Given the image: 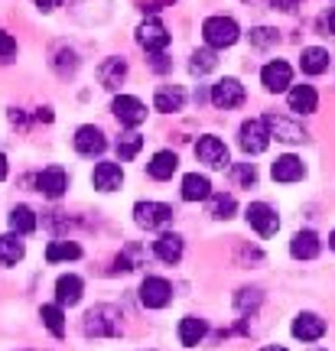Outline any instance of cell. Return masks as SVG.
Instances as JSON below:
<instances>
[{
  "label": "cell",
  "instance_id": "ffe728a7",
  "mask_svg": "<svg viewBox=\"0 0 335 351\" xmlns=\"http://www.w3.org/2000/svg\"><path fill=\"white\" fill-rule=\"evenodd\" d=\"M270 176H273V182H299L306 176V163L299 156H293V153H284V156L273 160Z\"/></svg>",
  "mask_w": 335,
  "mask_h": 351
},
{
  "label": "cell",
  "instance_id": "d4e9b609",
  "mask_svg": "<svg viewBox=\"0 0 335 351\" xmlns=\"http://www.w3.org/2000/svg\"><path fill=\"white\" fill-rule=\"evenodd\" d=\"M286 101H290V111H297V114H312L319 108V95H316L312 85H293Z\"/></svg>",
  "mask_w": 335,
  "mask_h": 351
},
{
  "label": "cell",
  "instance_id": "8fae6325",
  "mask_svg": "<svg viewBox=\"0 0 335 351\" xmlns=\"http://www.w3.org/2000/svg\"><path fill=\"white\" fill-rule=\"evenodd\" d=\"M137 43H140V49H147L150 56H160L166 46H170V33H166V26L160 20H143V23L137 26Z\"/></svg>",
  "mask_w": 335,
  "mask_h": 351
},
{
  "label": "cell",
  "instance_id": "7c38bea8",
  "mask_svg": "<svg viewBox=\"0 0 335 351\" xmlns=\"http://www.w3.org/2000/svg\"><path fill=\"white\" fill-rule=\"evenodd\" d=\"M36 189L52 202L62 199L65 192H69V173H65L62 166H46V169L36 176Z\"/></svg>",
  "mask_w": 335,
  "mask_h": 351
},
{
  "label": "cell",
  "instance_id": "52a82bcc",
  "mask_svg": "<svg viewBox=\"0 0 335 351\" xmlns=\"http://www.w3.org/2000/svg\"><path fill=\"white\" fill-rule=\"evenodd\" d=\"M140 302L147 309H166L173 302V283L163 276H143L140 283Z\"/></svg>",
  "mask_w": 335,
  "mask_h": 351
},
{
  "label": "cell",
  "instance_id": "7bdbcfd3",
  "mask_svg": "<svg viewBox=\"0 0 335 351\" xmlns=\"http://www.w3.org/2000/svg\"><path fill=\"white\" fill-rule=\"evenodd\" d=\"M329 247L335 251V228H332V234H329Z\"/></svg>",
  "mask_w": 335,
  "mask_h": 351
},
{
  "label": "cell",
  "instance_id": "ac0fdd59",
  "mask_svg": "<svg viewBox=\"0 0 335 351\" xmlns=\"http://www.w3.org/2000/svg\"><path fill=\"white\" fill-rule=\"evenodd\" d=\"M82 293H85V283H82V276L78 274H62L56 280V306H78L82 302Z\"/></svg>",
  "mask_w": 335,
  "mask_h": 351
},
{
  "label": "cell",
  "instance_id": "f546056e",
  "mask_svg": "<svg viewBox=\"0 0 335 351\" xmlns=\"http://www.w3.org/2000/svg\"><path fill=\"white\" fill-rule=\"evenodd\" d=\"M39 319H43V326L49 328L56 339H62V335H65V309H62V306H56V302L39 306Z\"/></svg>",
  "mask_w": 335,
  "mask_h": 351
},
{
  "label": "cell",
  "instance_id": "9a60e30c",
  "mask_svg": "<svg viewBox=\"0 0 335 351\" xmlns=\"http://www.w3.org/2000/svg\"><path fill=\"white\" fill-rule=\"evenodd\" d=\"M290 332H293L297 341H319L325 335V319L316 313H299L297 319H293Z\"/></svg>",
  "mask_w": 335,
  "mask_h": 351
},
{
  "label": "cell",
  "instance_id": "d6a6232c",
  "mask_svg": "<svg viewBox=\"0 0 335 351\" xmlns=\"http://www.w3.org/2000/svg\"><path fill=\"white\" fill-rule=\"evenodd\" d=\"M211 199V208H209V215L211 218H218V221H228V218H231V215H235V195H209Z\"/></svg>",
  "mask_w": 335,
  "mask_h": 351
},
{
  "label": "cell",
  "instance_id": "8992f818",
  "mask_svg": "<svg viewBox=\"0 0 335 351\" xmlns=\"http://www.w3.org/2000/svg\"><path fill=\"white\" fill-rule=\"evenodd\" d=\"M238 147L248 153V156H257V153L267 150V147H270V134H267L264 121H257V117L244 121L241 130H238Z\"/></svg>",
  "mask_w": 335,
  "mask_h": 351
},
{
  "label": "cell",
  "instance_id": "836d02e7",
  "mask_svg": "<svg viewBox=\"0 0 335 351\" xmlns=\"http://www.w3.org/2000/svg\"><path fill=\"white\" fill-rule=\"evenodd\" d=\"M215 65H218L215 49H196V52H192V62H189V69H192V75H205V72H211Z\"/></svg>",
  "mask_w": 335,
  "mask_h": 351
},
{
  "label": "cell",
  "instance_id": "4316f807",
  "mask_svg": "<svg viewBox=\"0 0 335 351\" xmlns=\"http://www.w3.org/2000/svg\"><path fill=\"white\" fill-rule=\"evenodd\" d=\"M26 257V244L20 234H0V267H16Z\"/></svg>",
  "mask_w": 335,
  "mask_h": 351
},
{
  "label": "cell",
  "instance_id": "8d00e7d4",
  "mask_svg": "<svg viewBox=\"0 0 335 351\" xmlns=\"http://www.w3.org/2000/svg\"><path fill=\"white\" fill-rule=\"evenodd\" d=\"M13 56H16V39L7 29H0V62H10Z\"/></svg>",
  "mask_w": 335,
  "mask_h": 351
},
{
  "label": "cell",
  "instance_id": "5b68a950",
  "mask_svg": "<svg viewBox=\"0 0 335 351\" xmlns=\"http://www.w3.org/2000/svg\"><path fill=\"white\" fill-rule=\"evenodd\" d=\"M196 160H199L202 166H209V169H224V166H231V156H228L224 140L215 137V134L199 137V143H196Z\"/></svg>",
  "mask_w": 335,
  "mask_h": 351
},
{
  "label": "cell",
  "instance_id": "ab89813d",
  "mask_svg": "<svg viewBox=\"0 0 335 351\" xmlns=\"http://www.w3.org/2000/svg\"><path fill=\"white\" fill-rule=\"evenodd\" d=\"M153 69H157V72H166V69H170V62H166V56H153Z\"/></svg>",
  "mask_w": 335,
  "mask_h": 351
},
{
  "label": "cell",
  "instance_id": "f35d334b",
  "mask_svg": "<svg viewBox=\"0 0 335 351\" xmlns=\"http://www.w3.org/2000/svg\"><path fill=\"white\" fill-rule=\"evenodd\" d=\"M33 7H36L39 13H52L62 7V0H33Z\"/></svg>",
  "mask_w": 335,
  "mask_h": 351
},
{
  "label": "cell",
  "instance_id": "603a6c76",
  "mask_svg": "<svg viewBox=\"0 0 335 351\" xmlns=\"http://www.w3.org/2000/svg\"><path fill=\"white\" fill-rule=\"evenodd\" d=\"M153 108L163 114H176L186 108V91L179 85H163L157 88V95H153Z\"/></svg>",
  "mask_w": 335,
  "mask_h": 351
},
{
  "label": "cell",
  "instance_id": "484cf974",
  "mask_svg": "<svg viewBox=\"0 0 335 351\" xmlns=\"http://www.w3.org/2000/svg\"><path fill=\"white\" fill-rule=\"evenodd\" d=\"M179 195H183V202H202V199H209V195H211L209 176H202V173L183 176V189H179Z\"/></svg>",
  "mask_w": 335,
  "mask_h": 351
},
{
  "label": "cell",
  "instance_id": "83f0119b",
  "mask_svg": "<svg viewBox=\"0 0 335 351\" xmlns=\"http://www.w3.org/2000/svg\"><path fill=\"white\" fill-rule=\"evenodd\" d=\"M98 78H101V85L108 88V91H117L121 82L127 78V62L124 59H104V62L98 65Z\"/></svg>",
  "mask_w": 335,
  "mask_h": 351
},
{
  "label": "cell",
  "instance_id": "6da1fadb",
  "mask_svg": "<svg viewBox=\"0 0 335 351\" xmlns=\"http://www.w3.org/2000/svg\"><path fill=\"white\" fill-rule=\"evenodd\" d=\"M202 39H205L209 49H228V46H235L238 39H241V26L231 16L218 13V16H209L202 23Z\"/></svg>",
  "mask_w": 335,
  "mask_h": 351
},
{
  "label": "cell",
  "instance_id": "e0dca14e",
  "mask_svg": "<svg viewBox=\"0 0 335 351\" xmlns=\"http://www.w3.org/2000/svg\"><path fill=\"white\" fill-rule=\"evenodd\" d=\"M319 251H323V241H319V234L316 231H297L293 238H290V257L293 261H316L319 257Z\"/></svg>",
  "mask_w": 335,
  "mask_h": 351
},
{
  "label": "cell",
  "instance_id": "7a4b0ae2",
  "mask_svg": "<svg viewBox=\"0 0 335 351\" xmlns=\"http://www.w3.org/2000/svg\"><path fill=\"white\" fill-rule=\"evenodd\" d=\"M85 335L88 339H114V335H121V313L114 306H95V309H88Z\"/></svg>",
  "mask_w": 335,
  "mask_h": 351
},
{
  "label": "cell",
  "instance_id": "60d3db41",
  "mask_svg": "<svg viewBox=\"0 0 335 351\" xmlns=\"http://www.w3.org/2000/svg\"><path fill=\"white\" fill-rule=\"evenodd\" d=\"M7 173H10V163H7V156H3V153H0V182H3V179H7Z\"/></svg>",
  "mask_w": 335,
  "mask_h": 351
},
{
  "label": "cell",
  "instance_id": "277c9868",
  "mask_svg": "<svg viewBox=\"0 0 335 351\" xmlns=\"http://www.w3.org/2000/svg\"><path fill=\"white\" fill-rule=\"evenodd\" d=\"M209 98H211V104H215L218 111H235V108H241V104H244L248 91H244V85H241L238 78L224 75V78H218V82L211 85Z\"/></svg>",
  "mask_w": 335,
  "mask_h": 351
},
{
  "label": "cell",
  "instance_id": "d590c367",
  "mask_svg": "<svg viewBox=\"0 0 335 351\" xmlns=\"http://www.w3.org/2000/svg\"><path fill=\"white\" fill-rule=\"evenodd\" d=\"M235 179H238V186H244V189L254 186V182H257V169H254V163L235 166Z\"/></svg>",
  "mask_w": 335,
  "mask_h": 351
},
{
  "label": "cell",
  "instance_id": "74e56055",
  "mask_svg": "<svg viewBox=\"0 0 335 351\" xmlns=\"http://www.w3.org/2000/svg\"><path fill=\"white\" fill-rule=\"evenodd\" d=\"M319 26H323L329 36H335V7H329V10H325V16L319 20Z\"/></svg>",
  "mask_w": 335,
  "mask_h": 351
},
{
  "label": "cell",
  "instance_id": "5bb4252c",
  "mask_svg": "<svg viewBox=\"0 0 335 351\" xmlns=\"http://www.w3.org/2000/svg\"><path fill=\"white\" fill-rule=\"evenodd\" d=\"M290 82H293V69H290V62H284V59H273V62H267L261 69V85L267 88V91H286L290 88Z\"/></svg>",
  "mask_w": 335,
  "mask_h": 351
},
{
  "label": "cell",
  "instance_id": "7402d4cb",
  "mask_svg": "<svg viewBox=\"0 0 335 351\" xmlns=\"http://www.w3.org/2000/svg\"><path fill=\"white\" fill-rule=\"evenodd\" d=\"M176 335H179V345L196 348V345H202V339L209 335V326H205V319H199V315H183L179 326H176Z\"/></svg>",
  "mask_w": 335,
  "mask_h": 351
},
{
  "label": "cell",
  "instance_id": "3957f363",
  "mask_svg": "<svg viewBox=\"0 0 335 351\" xmlns=\"http://www.w3.org/2000/svg\"><path fill=\"white\" fill-rule=\"evenodd\" d=\"M173 205H166V202H137L134 205V221L143 231H166L173 225Z\"/></svg>",
  "mask_w": 335,
  "mask_h": 351
},
{
  "label": "cell",
  "instance_id": "4fadbf2b",
  "mask_svg": "<svg viewBox=\"0 0 335 351\" xmlns=\"http://www.w3.org/2000/svg\"><path fill=\"white\" fill-rule=\"evenodd\" d=\"M153 254H157V261L176 267V263L183 261V254H186V241L179 238L176 231H163L160 238L153 241Z\"/></svg>",
  "mask_w": 335,
  "mask_h": 351
},
{
  "label": "cell",
  "instance_id": "30bf717a",
  "mask_svg": "<svg viewBox=\"0 0 335 351\" xmlns=\"http://www.w3.org/2000/svg\"><path fill=\"white\" fill-rule=\"evenodd\" d=\"M244 218H248V225L261 234V238H273L277 234V228H280V218L273 212L267 202H251L248 208H244Z\"/></svg>",
  "mask_w": 335,
  "mask_h": 351
},
{
  "label": "cell",
  "instance_id": "d6986e66",
  "mask_svg": "<svg viewBox=\"0 0 335 351\" xmlns=\"http://www.w3.org/2000/svg\"><path fill=\"white\" fill-rule=\"evenodd\" d=\"M91 186L98 189V192H117V189L124 186V169H121V163H95V169H91Z\"/></svg>",
  "mask_w": 335,
  "mask_h": 351
},
{
  "label": "cell",
  "instance_id": "9c48e42d",
  "mask_svg": "<svg viewBox=\"0 0 335 351\" xmlns=\"http://www.w3.org/2000/svg\"><path fill=\"white\" fill-rule=\"evenodd\" d=\"M111 114L124 127H140L143 121H147V104H143L140 98H134V95H114Z\"/></svg>",
  "mask_w": 335,
  "mask_h": 351
},
{
  "label": "cell",
  "instance_id": "4dcf8cb0",
  "mask_svg": "<svg viewBox=\"0 0 335 351\" xmlns=\"http://www.w3.org/2000/svg\"><path fill=\"white\" fill-rule=\"evenodd\" d=\"M82 257V247L75 241H52L46 247V261L49 263H59V261H78Z\"/></svg>",
  "mask_w": 335,
  "mask_h": 351
},
{
  "label": "cell",
  "instance_id": "44dd1931",
  "mask_svg": "<svg viewBox=\"0 0 335 351\" xmlns=\"http://www.w3.org/2000/svg\"><path fill=\"white\" fill-rule=\"evenodd\" d=\"M176 169H179V156L173 150H157L150 156L147 163V176L150 179H157V182H166V179H173Z\"/></svg>",
  "mask_w": 335,
  "mask_h": 351
},
{
  "label": "cell",
  "instance_id": "b9f144b4",
  "mask_svg": "<svg viewBox=\"0 0 335 351\" xmlns=\"http://www.w3.org/2000/svg\"><path fill=\"white\" fill-rule=\"evenodd\" d=\"M261 351H286V348H284V345H264Z\"/></svg>",
  "mask_w": 335,
  "mask_h": 351
},
{
  "label": "cell",
  "instance_id": "ba28073f",
  "mask_svg": "<svg viewBox=\"0 0 335 351\" xmlns=\"http://www.w3.org/2000/svg\"><path fill=\"white\" fill-rule=\"evenodd\" d=\"M75 153H82V156H88V160H95V156H101V153L108 150V137H104V130L95 124H82L78 130H75Z\"/></svg>",
  "mask_w": 335,
  "mask_h": 351
},
{
  "label": "cell",
  "instance_id": "f1b7e54d",
  "mask_svg": "<svg viewBox=\"0 0 335 351\" xmlns=\"http://www.w3.org/2000/svg\"><path fill=\"white\" fill-rule=\"evenodd\" d=\"M299 69L306 75H323L325 69H329V52L319 49V46H306L303 56H299Z\"/></svg>",
  "mask_w": 335,
  "mask_h": 351
},
{
  "label": "cell",
  "instance_id": "1f68e13d",
  "mask_svg": "<svg viewBox=\"0 0 335 351\" xmlns=\"http://www.w3.org/2000/svg\"><path fill=\"white\" fill-rule=\"evenodd\" d=\"M143 150V137H140V134H134V130H130V134H121V137H117V156H121V160H134L137 153Z\"/></svg>",
  "mask_w": 335,
  "mask_h": 351
},
{
  "label": "cell",
  "instance_id": "2e32d148",
  "mask_svg": "<svg viewBox=\"0 0 335 351\" xmlns=\"http://www.w3.org/2000/svg\"><path fill=\"white\" fill-rule=\"evenodd\" d=\"M264 127H267V134H270V137L284 140V143H303V140L310 137L299 124L286 121V117H277V114H267V117H264Z\"/></svg>",
  "mask_w": 335,
  "mask_h": 351
},
{
  "label": "cell",
  "instance_id": "cb8c5ba5",
  "mask_svg": "<svg viewBox=\"0 0 335 351\" xmlns=\"http://www.w3.org/2000/svg\"><path fill=\"white\" fill-rule=\"evenodd\" d=\"M7 225H10L13 234L26 238V234H33V231L39 228V218H36V212H33L30 205H13L10 215H7Z\"/></svg>",
  "mask_w": 335,
  "mask_h": 351
},
{
  "label": "cell",
  "instance_id": "e575fe53",
  "mask_svg": "<svg viewBox=\"0 0 335 351\" xmlns=\"http://www.w3.org/2000/svg\"><path fill=\"white\" fill-rule=\"evenodd\" d=\"M277 29H270V26H257V29H251V43L257 46V49H267V46H273L277 43Z\"/></svg>",
  "mask_w": 335,
  "mask_h": 351
}]
</instances>
